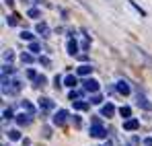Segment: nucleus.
<instances>
[{"instance_id": "obj_9", "label": "nucleus", "mask_w": 152, "mask_h": 146, "mask_svg": "<svg viewBox=\"0 0 152 146\" xmlns=\"http://www.w3.org/2000/svg\"><path fill=\"white\" fill-rule=\"evenodd\" d=\"M113 113H115V107H113V105H105V107H103V115L109 117V115H113Z\"/></svg>"}, {"instance_id": "obj_17", "label": "nucleus", "mask_w": 152, "mask_h": 146, "mask_svg": "<svg viewBox=\"0 0 152 146\" xmlns=\"http://www.w3.org/2000/svg\"><path fill=\"white\" fill-rule=\"evenodd\" d=\"M119 113H121L124 117H129V113H132V111H129V107H121V109H119Z\"/></svg>"}, {"instance_id": "obj_21", "label": "nucleus", "mask_w": 152, "mask_h": 146, "mask_svg": "<svg viewBox=\"0 0 152 146\" xmlns=\"http://www.w3.org/2000/svg\"><path fill=\"white\" fill-rule=\"evenodd\" d=\"M29 17H39V10H37V8H31V10H29Z\"/></svg>"}, {"instance_id": "obj_24", "label": "nucleus", "mask_w": 152, "mask_h": 146, "mask_svg": "<svg viewBox=\"0 0 152 146\" xmlns=\"http://www.w3.org/2000/svg\"><path fill=\"white\" fill-rule=\"evenodd\" d=\"M4 117H8V120H10V117H12V111H10V109H6V111H4Z\"/></svg>"}, {"instance_id": "obj_22", "label": "nucleus", "mask_w": 152, "mask_h": 146, "mask_svg": "<svg viewBox=\"0 0 152 146\" xmlns=\"http://www.w3.org/2000/svg\"><path fill=\"white\" fill-rule=\"evenodd\" d=\"M31 60H33V58H31V56H29V54H23V62H27V64H29V62H31Z\"/></svg>"}, {"instance_id": "obj_16", "label": "nucleus", "mask_w": 152, "mask_h": 146, "mask_svg": "<svg viewBox=\"0 0 152 146\" xmlns=\"http://www.w3.org/2000/svg\"><path fill=\"white\" fill-rule=\"evenodd\" d=\"M8 136H10V140H19V138H21V134H19L17 130H12V132H8Z\"/></svg>"}, {"instance_id": "obj_2", "label": "nucleus", "mask_w": 152, "mask_h": 146, "mask_svg": "<svg viewBox=\"0 0 152 146\" xmlns=\"http://www.w3.org/2000/svg\"><path fill=\"white\" fill-rule=\"evenodd\" d=\"M82 84H84V91H88V93H97V91H99V82H97V80H91V78H88V80H84Z\"/></svg>"}, {"instance_id": "obj_20", "label": "nucleus", "mask_w": 152, "mask_h": 146, "mask_svg": "<svg viewBox=\"0 0 152 146\" xmlns=\"http://www.w3.org/2000/svg\"><path fill=\"white\" fill-rule=\"evenodd\" d=\"M101 101H103V99H101V95H95V97L91 99V103H95V105H99Z\"/></svg>"}, {"instance_id": "obj_19", "label": "nucleus", "mask_w": 152, "mask_h": 146, "mask_svg": "<svg viewBox=\"0 0 152 146\" xmlns=\"http://www.w3.org/2000/svg\"><path fill=\"white\" fill-rule=\"evenodd\" d=\"M29 51L37 54V51H39V45H37V43H31V45H29Z\"/></svg>"}, {"instance_id": "obj_4", "label": "nucleus", "mask_w": 152, "mask_h": 146, "mask_svg": "<svg viewBox=\"0 0 152 146\" xmlns=\"http://www.w3.org/2000/svg\"><path fill=\"white\" fill-rule=\"evenodd\" d=\"M31 115H33V113H21V115H17L19 125H27V123L31 122Z\"/></svg>"}, {"instance_id": "obj_25", "label": "nucleus", "mask_w": 152, "mask_h": 146, "mask_svg": "<svg viewBox=\"0 0 152 146\" xmlns=\"http://www.w3.org/2000/svg\"><path fill=\"white\" fill-rule=\"evenodd\" d=\"M146 146H152V140H146Z\"/></svg>"}, {"instance_id": "obj_14", "label": "nucleus", "mask_w": 152, "mask_h": 146, "mask_svg": "<svg viewBox=\"0 0 152 146\" xmlns=\"http://www.w3.org/2000/svg\"><path fill=\"white\" fill-rule=\"evenodd\" d=\"M6 21H8V25H10V27H15V25L19 23V17H17V15H12V17H8Z\"/></svg>"}, {"instance_id": "obj_7", "label": "nucleus", "mask_w": 152, "mask_h": 146, "mask_svg": "<svg viewBox=\"0 0 152 146\" xmlns=\"http://www.w3.org/2000/svg\"><path fill=\"white\" fill-rule=\"evenodd\" d=\"M37 31H39L43 37H48V35H50V29H48V25H45V23H39V25H37Z\"/></svg>"}, {"instance_id": "obj_13", "label": "nucleus", "mask_w": 152, "mask_h": 146, "mask_svg": "<svg viewBox=\"0 0 152 146\" xmlns=\"http://www.w3.org/2000/svg\"><path fill=\"white\" fill-rule=\"evenodd\" d=\"M91 70H93L91 66H80V68H78V74H80V76H84V74H88Z\"/></svg>"}, {"instance_id": "obj_8", "label": "nucleus", "mask_w": 152, "mask_h": 146, "mask_svg": "<svg viewBox=\"0 0 152 146\" xmlns=\"http://www.w3.org/2000/svg\"><path fill=\"white\" fill-rule=\"evenodd\" d=\"M138 125H140V123H138V120H129V122L124 123V128H126V130H136Z\"/></svg>"}, {"instance_id": "obj_23", "label": "nucleus", "mask_w": 152, "mask_h": 146, "mask_svg": "<svg viewBox=\"0 0 152 146\" xmlns=\"http://www.w3.org/2000/svg\"><path fill=\"white\" fill-rule=\"evenodd\" d=\"M39 62H41V64H43V66H50V60H48V58H41V60H39Z\"/></svg>"}, {"instance_id": "obj_12", "label": "nucleus", "mask_w": 152, "mask_h": 146, "mask_svg": "<svg viewBox=\"0 0 152 146\" xmlns=\"http://www.w3.org/2000/svg\"><path fill=\"white\" fill-rule=\"evenodd\" d=\"M68 51L74 56L76 51H78V45H76V41H68Z\"/></svg>"}, {"instance_id": "obj_6", "label": "nucleus", "mask_w": 152, "mask_h": 146, "mask_svg": "<svg viewBox=\"0 0 152 146\" xmlns=\"http://www.w3.org/2000/svg\"><path fill=\"white\" fill-rule=\"evenodd\" d=\"M117 91H119L121 95H127V93H129V87H127V82L119 80V82H117Z\"/></svg>"}, {"instance_id": "obj_5", "label": "nucleus", "mask_w": 152, "mask_h": 146, "mask_svg": "<svg viewBox=\"0 0 152 146\" xmlns=\"http://www.w3.org/2000/svg\"><path fill=\"white\" fill-rule=\"evenodd\" d=\"M39 107L43 111H50V109H53V103H51L50 99H39Z\"/></svg>"}, {"instance_id": "obj_1", "label": "nucleus", "mask_w": 152, "mask_h": 146, "mask_svg": "<svg viewBox=\"0 0 152 146\" xmlns=\"http://www.w3.org/2000/svg\"><path fill=\"white\" fill-rule=\"evenodd\" d=\"M91 134L95 136V138H103L107 132L103 130V125H101V122H99V117H93V125H91Z\"/></svg>"}, {"instance_id": "obj_18", "label": "nucleus", "mask_w": 152, "mask_h": 146, "mask_svg": "<svg viewBox=\"0 0 152 146\" xmlns=\"http://www.w3.org/2000/svg\"><path fill=\"white\" fill-rule=\"evenodd\" d=\"M21 37H23V39H33V33H29V31H23V33H21Z\"/></svg>"}, {"instance_id": "obj_3", "label": "nucleus", "mask_w": 152, "mask_h": 146, "mask_svg": "<svg viewBox=\"0 0 152 146\" xmlns=\"http://www.w3.org/2000/svg\"><path fill=\"white\" fill-rule=\"evenodd\" d=\"M66 117H68V111L62 109V111H58V113L53 115V123H56V125H62V123L66 122Z\"/></svg>"}, {"instance_id": "obj_15", "label": "nucleus", "mask_w": 152, "mask_h": 146, "mask_svg": "<svg viewBox=\"0 0 152 146\" xmlns=\"http://www.w3.org/2000/svg\"><path fill=\"white\" fill-rule=\"evenodd\" d=\"M35 82H37L35 87H43V84H45L48 80H45V76H37V78H35Z\"/></svg>"}, {"instance_id": "obj_11", "label": "nucleus", "mask_w": 152, "mask_h": 146, "mask_svg": "<svg viewBox=\"0 0 152 146\" xmlns=\"http://www.w3.org/2000/svg\"><path fill=\"white\" fill-rule=\"evenodd\" d=\"M138 105H142L144 109H152V105H150V103H148L144 97H140V95H138Z\"/></svg>"}, {"instance_id": "obj_10", "label": "nucleus", "mask_w": 152, "mask_h": 146, "mask_svg": "<svg viewBox=\"0 0 152 146\" xmlns=\"http://www.w3.org/2000/svg\"><path fill=\"white\" fill-rule=\"evenodd\" d=\"M64 82H66V87H76V76H72V74H70V76H66V78H64Z\"/></svg>"}]
</instances>
